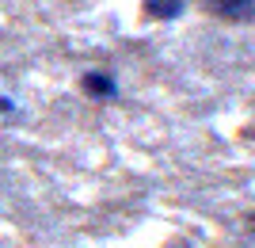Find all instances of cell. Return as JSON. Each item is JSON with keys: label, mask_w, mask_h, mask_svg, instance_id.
<instances>
[{"label": "cell", "mask_w": 255, "mask_h": 248, "mask_svg": "<svg viewBox=\"0 0 255 248\" xmlns=\"http://www.w3.org/2000/svg\"><path fill=\"white\" fill-rule=\"evenodd\" d=\"M202 8L225 23H252L255 19V0H206Z\"/></svg>", "instance_id": "6da1fadb"}, {"label": "cell", "mask_w": 255, "mask_h": 248, "mask_svg": "<svg viewBox=\"0 0 255 248\" xmlns=\"http://www.w3.org/2000/svg\"><path fill=\"white\" fill-rule=\"evenodd\" d=\"M80 92H84L88 99L111 103V99H118V80L111 73H103V69H92V73L80 76Z\"/></svg>", "instance_id": "7a4b0ae2"}, {"label": "cell", "mask_w": 255, "mask_h": 248, "mask_svg": "<svg viewBox=\"0 0 255 248\" xmlns=\"http://www.w3.org/2000/svg\"><path fill=\"white\" fill-rule=\"evenodd\" d=\"M183 11H187V0H145V4H141V15H145V19H179Z\"/></svg>", "instance_id": "3957f363"}]
</instances>
